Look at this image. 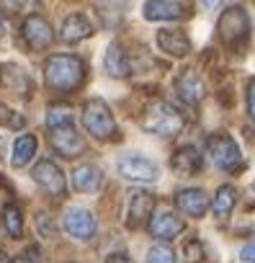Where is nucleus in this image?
<instances>
[{
	"instance_id": "obj_12",
	"label": "nucleus",
	"mask_w": 255,
	"mask_h": 263,
	"mask_svg": "<svg viewBox=\"0 0 255 263\" xmlns=\"http://www.w3.org/2000/svg\"><path fill=\"white\" fill-rule=\"evenodd\" d=\"M65 230L77 240H90L95 235V217L88 209H70L65 214Z\"/></svg>"
},
{
	"instance_id": "obj_26",
	"label": "nucleus",
	"mask_w": 255,
	"mask_h": 263,
	"mask_svg": "<svg viewBox=\"0 0 255 263\" xmlns=\"http://www.w3.org/2000/svg\"><path fill=\"white\" fill-rule=\"evenodd\" d=\"M0 124L11 126V129H18V126H24V116H18L16 111H11L8 106L0 103Z\"/></svg>"
},
{
	"instance_id": "obj_27",
	"label": "nucleus",
	"mask_w": 255,
	"mask_h": 263,
	"mask_svg": "<svg viewBox=\"0 0 255 263\" xmlns=\"http://www.w3.org/2000/svg\"><path fill=\"white\" fill-rule=\"evenodd\" d=\"M183 250H186V260H188V263H199V260L204 258V245H201L199 240H188Z\"/></svg>"
},
{
	"instance_id": "obj_9",
	"label": "nucleus",
	"mask_w": 255,
	"mask_h": 263,
	"mask_svg": "<svg viewBox=\"0 0 255 263\" xmlns=\"http://www.w3.org/2000/svg\"><path fill=\"white\" fill-rule=\"evenodd\" d=\"M21 34H24V42H26L31 49H36V52H39V49H47V47L52 44V39H54L49 21L42 18V16H29V18L24 21Z\"/></svg>"
},
{
	"instance_id": "obj_33",
	"label": "nucleus",
	"mask_w": 255,
	"mask_h": 263,
	"mask_svg": "<svg viewBox=\"0 0 255 263\" xmlns=\"http://www.w3.org/2000/svg\"><path fill=\"white\" fill-rule=\"evenodd\" d=\"M6 34V26H3V21H0V36H3Z\"/></svg>"
},
{
	"instance_id": "obj_19",
	"label": "nucleus",
	"mask_w": 255,
	"mask_h": 263,
	"mask_svg": "<svg viewBox=\"0 0 255 263\" xmlns=\"http://www.w3.org/2000/svg\"><path fill=\"white\" fill-rule=\"evenodd\" d=\"M101 183H103V173H101V168L93 165V163H85V165L75 168V173H72V186H75L77 191H83V194L98 191Z\"/></svg>"
},
{
	"instance_id": "obj_32",
	"label": "nucleus",
	"mask_w": 255,
	"mask_h": 263,
	"mask_svg": "<svg viewBox=\"0 0 255 263\" xmlns=\"http://www.w3.org/2000/svg\"><path fill=\"white\" fill-rule=\"evenodd\" d=\"M0 263H11V258H8V255H6L3 250H0Z\"/></svg>"
},
{
	"instance_id": "obj_21",
	"label": "nucleus",
	"mask_w": 255,
	"mask_h": 263,
	"mask_svg": "<svg viewBox=\"0 0 255 263\" xmlns=\"http://www.w3.org/2000/svg\"><path fill=\"white\" fill-rule=\"evenodd\" d=\"M34 155H36V137L34 135H21L16 140V145H13L11 163H13V168H24V165H29V160Z\"/></svg>"
},
{
	"instance_id": "obj_11",
	"label": "nucleus",
	"mask_w": 255,
	"mask_h": 263,
	"mask_svg": "<svg viewBox=\"0 0 255 263\" xmlns=\"http://www.w3.org/2000/svg\"><path fill=\"white\" fill-rule=\"evenodd\" d=\"M145 18L147 21H178L186 18L191 11L186 3H173V0H155V3H145Z\"/></svg>"
},
{
	"instance_id": "obj_3",
	"label": "nucleus",
	"mask_w": 255,
	"mask_h": 263,
	"mask_svg": "<svg viewBox=\"0 0 255 263\" xmlns=\"http://www.w3.org/2000/svg\"><path fill=\"white\" fill-rule=\"evenodd\" d=\"M217 31H219V39L229 47V49H237L247 42L250 36V18L245 13L242 6H227L219 16V24H217Z\"/></svg>"
},
{
	"instance_id": "obj_24",
	"label": "nucleus",
	"mask_w": 255,
	"mask_h": 263,
	"mask_svg": "<svg viewBox=\"0 0 255 263\" xmlns=\"http://www.w3.org/2000/svg\"><path fill=\"white\" fill-rule=\"evenodd\" d=\"M65 124H72V114L67 106H52L49 114H47V126L49 129H57V126H65Z\"/></svg>"
},
{
	"instance_id": "obj_20",
	"label": "nucleus",
	"mask_w": 255,
	"mask_h": 263,
	"mask_svg": "<svg viewBox=\"0 0 255 263\" xmlns=\"http://www.w3.org/2000/svg\"><path fill=\"white\" fill-rule=\"evenodd\" d=\"M103 65H106V72L113 75V78H126V75L132 72V60H129V54H126L124 47L116 44V42L108 47Z\"/></svg>"
},
{
	"instance_id": "obj_13",
	"label": "nucleus",
	"mask_w": 255,
	"mask_h": 263,
	"mask_svg": "<svg viewBox=\"0 0 255 263\" xmlns=\"http://www.w3.org/2000/svg\"><path fill=\"white\" fill-rule=\"evenodd\" d=\"M158 47L170 57H186L191 52V42L181 29H160L158 31Z\"/></svg>"
},
{
	"instance_id": "obj_8",
	"label": "nucleus",
	"mask_w": 255,
	"mask_h": 263,
	"mask_svg": "<svg viewBox=\"0 0 255 263\" xmlns=\"http://www.w3.org/2000/svg\"><path fill=\"white\" fill-rule=\"evenodd\" d=\"M119 173L129 181H155L158 178V165L145 158V155H137V153H129L119 160Z\"/></svg>"
},
{
	"instance_id": "obj_23",
	"label": "nucleus",
	"mask_w": 255,
	"mask_h": 263,
	"mask_svg": "<svg viewBox=\"0 0 255 263\" xmlns=\"http://www.w3.org/2000/svg\"><path fill=\"white\" fill-rule=\"evenodd\" d=\"M3 224H6L8 235L21 237V232H24V217H21V209H18L16 204H8V206L3 209Z\"/></svg>"
},
{
	"instance_id": "obj_17",
	"label": "nucleus",
	"mask_w": 255,
	"mask_h": 263,
	"mask_svg": "<svg viewBox=\"0 0 255 263\" xmlns=\"http://www.w3.org/2000/svg\"><path fill=\"white\" fill-rule=\"evenodd\" d=\"M183 230H186V222H183L181 217L170 214V212L158 214V217H152V222H150V232H152L155 237H160V240H173V237H178Z\"/></svg>"
},
{
	"instance_id": "obj_31",
	"label": "nucleus",
	"mask_w": 255,
	"mask_h": 263,
	"mask_svg": "<svg viewBox=\"0 0 255 263\" xmlns=\"http://www.w3.org/2000/svg\"><path fill=\"white\" fill-rule=\"evenodd\" d=\"M106 263H134V260L126 255V253H113V255L106 258Z\"/></svg>"
},
{
	"instance_id": "obj_4",
	"label": "nucleus",
	"mask_w": 255,
	"mask_h": 263,
	"mask_svg": "<svg viewBox=\"0 0 255 263\" xmlns=\"http://www.w3.org/2000/svg\"><path fill=\"white\" fill-rule=\"evenodd\" d=\"M83 124L95 140H111L116 137V121L111 116V108L101 98H90L83 106Z\"/></svg>"
},
{
	"instance_id": "obj_16",
	"label": "nucleus",
	"mask_w": 255,
	"mask_h": 263,
	"mask_svg": "<svg viewBox=\"0 0 255 263\" xmlns=\"http://www.w3.org/2000/svg\"><path fill=\"white\" fill-rule=\"evenodd\" d=\"M175 90H178V96L186 101V103H199L204 96H206V88H204V83H201V78L193 72V70H186L178 80H175Z\"/></svg>"
},
{
	"instance_id": "obj_22",
	"label": "nucleus",
	"mask_w": 255,
	"mask_h": 263,
	"mask_svg": "<svg viewBox=\"0 0 255 263\" xmlns=\"http://www.w3.org/2000/svg\"><path fill=\"white\" fill-rule=\"evenodd\" d=\"M234 199H237V191L234 186H219L217 196H214V214L219 219L229 217V212L234 209Z\"/></svg>"
},
{
	"instance_id": "obj_30",
	"label": "nucleus",
	"mask_w": 255,
	"mask_h": 263,
	"mask_svg": "<svg viewBox=\"0 0 255 263\" xmlns=\"http://www.w3.org/2000/svg\"><path fill=\"white\" fill-rule=\"evenodd\" d=\"M240 258L245 263H255V242H247L242 250H240Z\"/></svg>"
},
{
	"instance_id": "obj_7",
	"label": "nucleus",
	"mask_w": 255,
	"mask_h": 263,
	"mask_svg": "<svg viewBox=\"0 0 255 263\" xmlns=\"http://www.w3.org/2000/svg\"><path fill=\"white\" fill-rule=\"evenodd\" d=\"M31 176H34V181L49 194V196H54V199H62L65 196V176H62V171L57 168V163H52V160H39L36 165H34V171H31Z\"/></svg>"
},
{
	"instance_id": "obj_34",
	"label": "nucleus",
	"mask_w": 255,
	"mask_h": 263,
	"mask_svg": "<svg viewBox=\"0 0 255 263\" xmlns=\"http://www.w3.org/2000/svg\"><path fill=\"white\" fill-rule=\"evenodd\" d=\"M0 160H3V140H0Z\"/></svg>"
},
{
	"instance_id": "obj_1",
	"label": "nucleus",
	"mask_w": 255,
	"mask_h": 263,
	"mask_svg": "<svg viewBox=\"0 0 255 263\" xmlns=\"http://www.w3.org/2000/svg\"><path fill=\"white\" fill-rule=\"evenodd\" d=\"M47 85L57 93H72L85 80V62L72 54H54L44 65Z\"/></svg>"
},
{
	"instance_id": "obj_18",
	"label": "nucleus",
	"mask_w": 255,
	"mask_h": 263,
	"mask_svg": "<svg viewBox=\"0 0 255 263\" xmlns=\"http://www.w3.org/2000/svg\"><path fill=\"white\" fill-rule=\"evenodd\" d=\"M170 168L178 173V176H193L196 171H201V155L193 145H186L181 150H175L173 160H170Z\"/></svg>"
},
{
	"instance_id": "obj_25",
	"label": "nucleus",
	"mask_w": 255,
	"mask_h": 263,
	"mask_svg": "<svg viewBox=\"0 0 255 263\" xmlns=\"http://www.w3.org/2000/svg\"><path fill=\"white\" fill-rule=\"evenodd\" d=\"M147 263H175V253L168 245H155L147 253Z\"/></svg>"
},
{
	"instance_id": "obj_15",
	"label": "nucleus",
	"mask_w": 255,
	"mask_h": 263,
	"mask_svg": "<svg viewBox=\"0 0 255 263\" xmlns=\"http://www.w3.org/2000/svg\"><path fill=\"white\" fill-rule=\"evenodd\" d=\"M90 34H93L90 21H88L85 16H80V13H72V16H67V18H65L62 31H60V39H62V42H67V44H77V42L88 39Z\"/></svg>"
},
{
	"instance_id": "obj_14",
	"label": "nucleus",
	"mask_w": 255,
	"mask_h": 263,
	"mask_svg": "<svg viewBox=\"0 0 255 263\" xmlns=\"http://www.w3.org/2000/svg\"><path fill=\"white\" fill-rule=\"evenodd\" d=\"M175 204L183 214L188 217H204L206 209H209V196L201 191V189H183L178 196H175Z\"/></svg>"
},
{
	"instance_id": "obj_29",
	"label": "nucleus",
	"mask_w": 255,
	"mask_h": 263,
	"mask_svg": "<svg viewBox=\"0 0 255 263\" xmlns=\"http://www.w3.org/2000/svg\"><path fill=\"white\" fill-rule=\"evenodd\" d=\"M16 263H39V250H36V248L24 250V253L18 255V260H16Z\"/></svg>"
},
{
	"instance_id": "obj_28",
	"label": "nucleus",
	"mask_w": 255,
	"mask_h": 263,
	"mask_svg": "<svg viewBox=\"0 0 255 263\" xmlns=\"http://www.w3.org/2000/svg\"><path fill=\"white\" fill-rule=\"evenodd\" d=\"M247 114H250V119L255 121V80L247 83Z\"/></svg>"
},
{
	"instance_id": "obj_5",
	"label": "nucleus",
	"mask_w": 255,
	"mask_h": 263,
	"mask_svg": "<svg viewBox=\"0 0 255 263\" xmlns=\"http://www.w3.org/2000/svg\"><path fill=\"white\" fill-rule=\"evenodd\" d=\"M206 150H209L214 165L222 168V171H229V173H232V171H237V168L242 165V155H240L237 142H234L229 135H224V132H217V135L209 137Z\"/></svg>"
},
{
	"instance_id": "obj_2",
	"label": "nucleus",
	"mask_w": 255,
	"mask_h": 263,
	"mask_svg": "<svg viewBox=\"0 0 255 263\" xmlns=\"http://www.w3.org/2000/svg\"><path fill=\"white\" fill-rule=\"evenodd\" d=\"M142 126L158 137H175L183 129V114L165 101H155L152 106H147Z\"/></svg>"
},
{
	"instance_id": "obj_10",
	"label": "nucleus",
	"mask_w": 255,
	"mask_h": 263,
	"mask_svg": "<svg viewBox=\"0 0 255 263\" xmlns=\"http://www.w3.org/2000/svg\"><path fill=\"white\" fill-rule=\"evenodd\" d=\"M155 209V196L150 191H132L129 194V212H126V224L129 227H142L147 217Z\"/></svg>"
},
{
	"instance_id": "obj_6",
	"label": "nucleus",
	"mask_w": 255,
	"mask_h": 263,
	"mask_svg": "<svg viewBox=\"0 0 255 263\" xmlns=\"http://www.w3.org/2000/svg\"><path fill=\"white\" fill-rule=\"evenodd\" d=\"M49 142H52V147H54L62 158H77V155L85 150V142H83V137L77 135L75 124H65V126L49 129Z\"/></svg>"
}]
</instances>
